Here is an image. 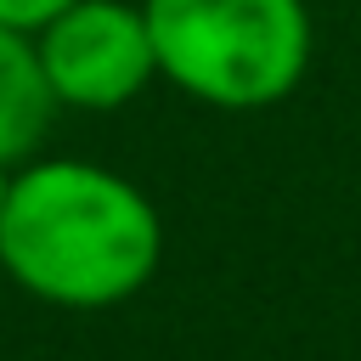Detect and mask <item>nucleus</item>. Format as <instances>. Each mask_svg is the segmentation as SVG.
<instances>
[{
	"instance_id": "1",
	"label": "nucleus",
	"mask_w": 361,
	"mask_h": 361,
	"mask_svg": "<svg viewBox=\"0 0 361 361\" xmlns=\"http://www.w3.org/2000/svg\"><path fill=\"white\" fill-rule=\"evenodd\" d=\"M164 259L152 197L90 158H28L0 209V265L39 305L113 310L135 299Z\"/></svg>"
},
{
	"instance_id": "5",
	"label": "nucleus",
	"mask_w": 361,
	"mask_h": 361,
	"mask_svg": "<svg viewBox=\"0 0 361 361\" xmlns=\"http://www.w3.org/2000/svg\"><path fill=\"white\" fill-rule=\"evenodd\" d=\"M62 6H73V0H0V23H6V28L34 34V28H45Z\"/></svg>"
},
{
	"instance_id": "4",
	"label": "nucleus",
	"mask_w": 361,
	"mask_h": 361,
	"mask_svg": "<svg viewBox=\"0 0 361 361\" xmlns=\"http://www.w3.org/2000/svg\"><path fill=\"white\" fill-rule=\"evenodd\" d=\"M56 118V96L45 85L34 34L0 23V164L17 169L39 152L45 130Z\"/></svg>"
},
{
	"instance_id": "3",
	"label": "nucleus",
	"mask_w": 361,
	"mask_h": 361,
	"mask_svg": "<svg viewBox=\"0 0 361 361\" xmlns=\"http://www.w3.org/2000/svg\"><path fill=\"white\" fill-rule=\"evenodd\" d=\"M34 51L56 107H79V113H113L158 79L147 11L130 0L62 6L45 28H34Z\"/></svg>"
},
{
	"instance_id": "6",
	"label": "nucleus",
	"mask_w": 361,
	"mask_h": 361,
	"mask_svg": "<svg viewBox=\"0 0 361 361\" xmlns=\"http://www.w3.org/2000/svg\"><path fill=\"white\" fill-rule=\"evenodd\" d=\"M6 186H11V169L0 164V209H6Z\"/></svg>"
},
{
	"instance_id": "2",
	"label": "nucleus",
	"mask_w": 361,
	"mask_h": 361,
	"mask_svg": "<svg viewBox=\"0 0 361 361\" xmlns=\"http://www.w3.org/2000/svg\"><path fill=\"white\" fill-rule=\"evenodd\" d=\"M141 11L158 79L220 113L276 107L316 56L305 0H141Z\"/></svg>"
}]
</instances>
